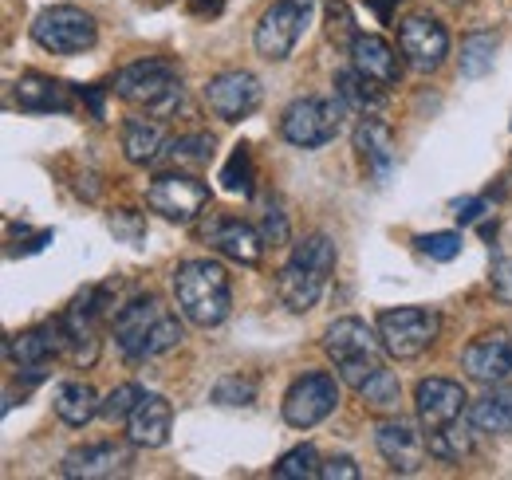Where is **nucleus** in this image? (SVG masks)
Here are the masks:
<instances>
[{
    "instance_id": "nucleus-1",
    "label": "nucleus",
    "mask_w": 512,
    "mask_h": 480,
    "mask_svg": "<svg viewBox=\"0 0 512 480\" xmlns=\"http://www.w3.org/2000/svg\"><path fill=\"white\" fill-rule=\"evenodd\" d=\"M186 339L178 315L158 296H138L115 315V347L127 362H150Z\"/></svg>"
},
{
    "instance_id": "nucleus-2",
    "label": "nucleus",
    "mask_w": 512,
    "mask_h": 480,
    "mask_svg": "<svg viewBox=\"0 0 512 480\" xmlns=\"http://www.w3.org/2000/svg\"><path fill=\"white\" fill-rule=\"evenodd\" d=\"M174 300L193 327H217L233 311V284L217 260H186L174 272Z\"/></svg>"
},
{
    "instance_id": "nucleus-3",
    "label": "nucleus",
    "mask_w": 512,
    "mask_h": 480,
    "mask_svg": "<svg viewBox=\"0 0 512 480\" xmlns=\"http://www.w3.org/2000/svg\"><path fill=\"white\" fill-rule=\"evenodd\" d=\"M331 272H335V244H331V237H323V233H312V237H304L292 248L288 264L280 268L276 296H280V303L288 311L304 315V311H312L320 303Z\"/></svg>"
},
{
    "instance_id": "nucleus-4",
    "label": "nucleus",
    "mask_w": 512,
    "mask_h": 480,
    "mask_svg": "<svg viewBox=\"0 0 512 480\" xmlns=\"http://www.w3.org/2000/svg\"><path fill=\"white\" fill-rule=\"evenodd\" d=\"M111 91L123 103L154 115V119H170L182 107V99H186L182 71L170 60H134L127 67H119Z\"/></svg>"
},
{
    "instance_id": "nucleus-5",
    "label": "nucleus",
    "mask_w": 512,
    "mask_h": 480,
    "mask_svg": "<svg viewBox=\"0 0 512 480\" xmlns=\"http://www.w3.org/2000/svg\"><path fill=\"white\" fill-rule=\"evenodd\" d=\"M323 351L335 362L339 378L359 394L379 370L386 366L383 359V339L363 323V319H335L323 335Z\"/></svg>"
},
{
    "instance_id": "nucleus-6",
    "label": "nucleus",
    "mask_w": 512,
    "mask_h": 480,
    "mask_svg": "<svg viewBox=\"0 0 512 480\" xmlns=\"http://www.w3.org/2000/svg\"><path fill=\"white\" fill-rule=\"evenodd\" d=\"M32 40L52 56H83L95 48L99 24L75 4H52L32 20Z\"/></svg>"
},
{
    "instance_id": "nucleus-7",
    "label": "nucleus",
    "mask_w": 512,
    "mask_h": 480,
    "mask_svg": "<svg viewBox=\"0 0 512 480\" xmlns=\"http://www.w3.org/2000/svg\"><path fill=\"white\" fill-rule=\"evenodd\" d=\"M347 107L339 99H296L284 115H280V138L288 146H300V150H320L327 142H335L339 126H343Z\"/></svg>"
},
{
    "instance_id": "nucleus-8",
    "label": "nucleus",
    "mask_w": 512,
    "mask_h": 480,
    "mask_svg": "<svg viewBox=\"0 0 512 480\" xmlns=\"http://www.w3.org/2000/svg\"><path fill=\"white\" fill-rule=\"evenodd\" d=\"M312 8H316L312 0H272L253 32L256 52L272 63L288 60L296 52L304 28L312 24Z\"/></svg>"
},
{
    "instance_id": "nucleus-9",
    "label": "nucleus",
    "mask_w": 512,
    "mask_h": 480,
    "mask_svg": "<svg viewBox=\"0 0 512 480\" xmlns=\"http://www.w3.org/2000/svg\"><path fill=\"white\" fill-rule=\"evenodd\" d=\"M442 331V315L430 307H394L379 315V339H383L386 355L394 359H418L434 347Z\"/></svg>"
},
{
    "instance_id": "nucleus-10",
    "label": "nucleus",
    "mask_w": 512,
    "mask_h": 480,
    "mask_svg": "<svg viewBox=\"0 0 512 480\" xmlns=\"http://www.w3.org/2000/svg\"><path fill=\"white\" fill-rule=\"evenodd\" d=\"M146 205L154 213H162L166 221H178V225H193L205 205H209V185L201 178H193L190 170H170V174H158L146 189Z\"/></svg>"
},
{
    "instance_id": "nucleus-11",
    "label": "nucleus",
    "mask_w": 512,
    "mask_h": 480,
    "mask_svg": "<svg viewBox=\"0 0 512 480\" xmlns=\"http://www.w3.org/2000/svg\"><path fill=\"white\" fill-rule=\"evenodd\" d=\"M335 406H339V382H335V374L312 370V374H304V378H296L288 386V394H284V421L292 429H312Z\"/></svg>"
},
{
    "instance_id": "nucleus-12",
    "label": "nucleus",
    "mask_w": 512,
    "mask_h": 480,
    "mask_svg": "<svg viewBox=\"0 0 512 480\" xmlns=\"http://www.w3.org/2000/svg\"><path fill=\"white\" fill-rule=\"evenodd\" d=\"M398 48H402V56H406V63H410L414 71L430 75V71H438L449 56L446 24L434 20V16H426V12H418V16H410V20L398 24Z\"/></svg>"
},
{
    "instance_id": "nucleus-13",
    "label": "nucleus",
    "mask_w": 512,
    "mask_h": 480,
    "mask_svg": "<svg viewBox=\"0 0 512 480\" xmlns=\"http://www.w3.org/2000/svg\"><path fill=\"white\" fill-rule=\"evenodd\" d=\"M260 99H264V91H260V79L253 71H221L205 83V107L221 122L249 119L260 107Z\"/></svg>"
},
{
    "instance_id": "nucleus-14",
    "label": "nucleus",
    "mask_w": 512,
    "mask_h": 480,
    "mask_svg": "<svg viewBox=\"0 0 512 480\" xmlns=\"http://www.w3.org/2000/svg\"><path fill=\"white\" fill-rule=\"evenodd\" d=\"M107 315V292L103 288H87L83 296L64 311V331H67V355L75 362H95L99 355V319Z\"/></svg>"
},
{
    "instance_id": "nucleus-15",
    "label": "nucleus",
    "mask_w": 512,
    "mask_h": 480,
    "mask_svg": "<svg viewBox=\"0 0 512 480\" xmlns=\"http://www.w3.org/2000/svg\"><path fill=\"white\" fill-rule=\"evenodd\" d=\"M414 410H418V421L426 433H438L469 414V394L453 378H422L414 390Z\"/></svg>"
},
{
    "instance_id": "nucleus-16",
    "label": "nucleus",
    "mask_w": 512,
    "mask_h": 480,
    "mask_svg": "<svg viewBox=\"0 0 512 480\" xmlns=\"http://www.w3.org/2000/svg\"><path fill=\"white\" fill-rule=\"evenodd\" d=\"M56 355H67V331H64V315L60 319H48L32 331H20L12 339H4V359L20 370H44Z\"/></svg>"
},
{
    "instance_id": "nucleus-17",
    "label": "nucleus",
    "mask_w": 512,
    "mask_h": 480,
    "mask_svg": "<svg viewBox=\"0 0 512 480\" xmlns=\"http://www.w3.org/2000/svg\"><path fill=\"white\" fill-rule=\"evenodd\" d=\"M134 465V453L119 441H95V445H83V449H71L60 465V473L67 480H111L130 473Z\"/></svg>"
},
{
    "instance_id": "nucleus-18",
    "label": "nucleus",
    "mask_w": 512,
    "mask_h": 480,
    "mask_svg": "<svg viewBox=\"0 0 512 480\" xmlns=\"http://www.w3.org/2000/svg\"><path fill=\"white\" fill-rule=\"evenodd\" d=\"M461 366L473 382L481 386H497V382H509L512 378V331H493V335H481L465 347Z\"/></svg>"
},
{
    "instance_id": "nucleus-19",
    "label": "nucleus",
    "mask_w": 512,
    "mask_h": 480,
    "mask_svg": "<svg viewBox=\"0 0 512 480\" xmlns=\"http://www.w3.org/2000/svg\"><path fill=\"white\" fill-rule=\"evenodd\" d=\"M375 445H379V453H383L386 465H390L394 473H418V469L426 465V453H430L426 437L402 418L383 421V425L375 429Z\"/></svg>"
},
{
    "instance_id": "nucleus-20",
    "label": "nucleus",
    "mask_w": 512,
    "mask_h": 480,
    "mask_svg": "<svg viewBox=\"0 0 512 480\" xmlns=\"http://www.w3.org/2000/svg\"><path fill=\"white\" fill-rule=\"evenodd\" d=\"M205 240L229 256L233 264H245V268H256L264 260V237L256 233L253 225L237 221V217H213L209 229H205Z\"/></svg>"
},
{
    "instance_id": "nucleus-21",
    "label": "nucleus",
    "mask_w": 512,
    "mask_h": 480,
    "mask_svg": "<svg viewBox=\"0 0 512 480\" xmlns=\"http://www.w3.org/2000/svg\"><path fill=\"white\" fill-rule=\"evenodd\" d=\"M170 425H174V406L162 394H142V402L134 406L127 418V437L138 449H162L170 441Z\"/></svg>"
},
{
    "instance_id": "nucleus-22",
    "label": "nucleus",
    "mask_w": 512,
    "mask_h": 480,
    "mask_svg": "<svg viewBox=\"0 0 512 480\" xmlns=\"http://www.w3.org/2000/svg\"><path fill=\"white\" fill-rule=\"evenodd\" d=\"M16 107L24 115H67L75 111V99L67 83H56L48 75H24L16 83Z\"/></svg>"
},
{
    "instance_id": "nucleus-23",
    "label": "nucleus",
    "mask_w": 512,
    "mask_h": 480,
    "mask_svg": "<svg viewBox=\"0 0 512 480\" xmlns=\"http://www.w3.org/2000/svg\"><path fill=\"white\" fill-rule=\"evenodd\" d=\"M347 52H351V67L363 71L367 79H375L379 87H394V83H398L402 63H398V52L386 44L383 36H363V32H359Z\"/></svg>"
},
{
    "instance_id": "nucleus-24",
    "label": "nucleus",
    "mask_w": 512,
    "mask_h": 480,
    "mask_svg": "<svg viewBox=\"0 0 512 480\" xmlns=\"http://www.w3.org/2000/svg\"><path fill=\"white\" fill-rule=\"evenodd\" d=\"M123 154L130 166H154L166 154V126L154 115H134L123 122Z\"/></svg>"
},
{
    "instance_id": "nucleus-25",
    "label": "nucleus",
    "mask_w": 512,
    "mask_h": 480,
    "mask_svg": "<svg viewBox=\"0 0 512 480\" xmlns=\"http://www.w3.org/2000/svg\"><path fill=\"white\" fill-rule=\"evenodd\" d=\"M335 99H339L347 111H355L359 119H375V115H383V107H386V87H379L375 79H367V75L355 71V67H343V71L335 75Z\"/></svg>"
},
{
    "instance_id": "nucleus-26",
    "label": "nucleus",
    "mask_w": 512,
    "mask_h": 480,
    "mask_svg": "<svg viewBox=\"0 0 512 480\" xmlns=\"http://www.w3.org/2000/svg\"><path fill=\"white\" fill-rule=\"evenodd\" d=\"M469 421L477 433H493V437L512 433V382H497L489 386L485 398L469 402Z\"/></svg>"
},
{
    "instance_id": "nucleus-27",
    "label": "nucleus",
    "mask_w": 512,
    "mask_h": 480,
    "mask_svg": "<svg viewBox=\"0 0 512 480\" xmlns=\"http://www.w3.org/2000/svg\"><path fill=\"white\" fill-rule=\"evenodd\" d=\"M355 150L367 158V166L386 178L390 174V162H394V138H390V126L375 119H363L359 122V130H355Z\"/></svg>"
},
{
    "instance_id": "nucleus-28",
    "label": "nucleus",
    "mask_w": 512,
    "mask_h": 480,
    "mask_svg": "<svg viewBox=\"0 0 512 480\" xmlns=\"http://www.w3.org/2000/svg\"><path fill=\"white\" fill-rule=\"evenodd\" d=\"M99 398H95V390L87 386V382H64L60 390H56V414L64 425L71 429H83L87 421L99 414Z\"/></svg>"
},
{
    "instance_id": "nucleus-29",
    "label": "nucleus",
    "mask_w": 512,
    "mask_h": 480,
    "mask_svg": "<svg viewBox=\"0 0 512 480\" xmlns=\"http://www.w3.org/2000/svg\"><path fill=\"white\" fill-rule=\"evenodd\" d=\"M473 421L469 414L465 418H457L453 425L446 429H438V433H426V445H430V457H438V461H461V457H469L473 453Z\"/></svg>"
},
{
    "instance_id": "nucleus-30",
    "label": "nucleus",
    "mask_w": 512,
    "mask_h": 480,
    "mask_svg": "<svg viewBox=\"0 0 512 480\" xmlns=\"http://www.w3.org/2000/svg\"><path fill=\"white\" fill-rule=\"evenodd\" d=\"M461 75L465 79H481V75H489L493 71V60H497V40L489 36V32H469L465 40H461Z\"/></svg>"
},
{
    "instance_id": "nucleus-31",
    "label": "nucleus",
    "mask_w": 512,
    "mask_h": 480,
    "mask_svg": "<svg viewBox=\"0 0 512 480\" xmlns=\"http://www.w3.org/2000/svg\"><path fill=\"white\" fill-rule=\"evenodd\" d=\"M174 170H201L209 158H213V138L209 134H182L174 142H166V154H162Z\"/></svg>"
},
{
    "instance_id": "nucleus-32",
    "label": "nucleus",
    "mask_w": 512,
    "mask_h": 480,
    "mask_svg": "<svg viewBox=\"0 0 512 480\" xmlns=\"http://www.w3.org/2000/svg\"><path fill=\"white\" fill-rule=\"evenodd\" d=\"M320 453L312 449V445H296L292 453H284L280 461H276V469H272V477L276 480H316L320 477Z\"/></svg>"
},
{
    "instance_id": "nucleus-33",
    "label": "nucleus",
    "mask_w": 512,
    "mask_h": 480,
    "mask_svg": "<svg viewBox=\"0 0 512 480\" xmlns=\"http://www.w3.org/2000/svg\"><path fill=\"white\" fill-rule=\"evenodd\" d=\"M256 181V170H253V154H249V146L241 142V146H233V158L225 162V170H221V185L229 189V193H241V197H253V185Z\"/></svg>"
},
{
    "instance_id": "nucleus-34",
    "label": "nucleus",
    "mask_w": 512,
    "mask_h": 480,
    "mask_svg": "<svg viewBox=\"0 0 512 480\" xmlns=\"http://www.w3.org/2000/svg\"><path fill=\"white\" fill-rule=\"evenodd\" d=\"M398 394H402V386H398V374L394 370H379L363 390H359V398L367 402V406H375V410H398Z\"/></svg>"
},
{
    "instance_id": "nucleus-35",
    "label": "nucleus",
    "mask_w": 512,
    "mask_h": 480,
    "mask_svg": "<svg viewBox=\"0 0 512 480\" xmlns=\"http://www.w3.org/2000/svg\"><path fill=\"white\" fill-rule=\"evenodd\" d=\"M142 402V386H134V382H123V386H115L107 398H103V406H99V418H107L111 425H119V421H127L134 414V406Z\"/></svg>"
},
{
    "instance_id": "nucleus-36",
    "label": "nucleus",
    "mask_w": 512,
    "mask_h": 480,
    "mask_svg": "<svg viewBox=\"0 0 512 480\" xmlns=\"http://www.w3.org/2000/svg\"><path fill=\"white\" fill-rule=\"evenodd\" d=\"M253 398H256V382L253 378H241V374L221 378L217 390H213V402L217 406H253Z\"/></svg>"
},
{
    "instance_id": "nucleus-37",
    "label": "nucleus",
    "mask_w": 512,
    "mask_h": 480,
    "mask_svg": "<svg viewBox=\"0 0 512 480\" xmlns=\"http://www.w3.org/2000/svg\"><path fill=\"white\" fill-rule=\"evenodd\" d=\"M323 12H327V36H331L335 44H347V48H351V40L359 36L355 24H351V8H347L343 0H327Z\"/></svg>"
},
{
    "instance_id": "nucleus-38",
    "label": "nucleus",
    "mask_w": 512,
    "mask_h": 480,
    "mask_svg": "<svg viewBox=\"0 0 512 480\" xmlns=\"http://www.w3.org/2000/svg\"><path fill=\"white\" fill-rule=\"evenodd\" d=\"M418 248H422V256L446 264V260L461 256V237L457 233H426V237H418Z\"/></svg>"
},
{
    "instance_id": "nucleus-39",
    "label": "nucleus",
    "mask_w": 512,
    "mask_h": 480,
    "mask_svg": "<svg viewBox=\"0 0 512 480\" xmlns=\"http://www.w3.org/2000/svg\"><path fill=\"white\" fill-rule=\"evenodd\" d=\"M260 237H264V244H284V240H288V221H284V213H280L276 201H264V213H260Z\"/></svg>"
},
{
    "instance_id": "nucleus-40",
    "label": "nucleus",
    "mask_w": 512,
    "mask_h": 480,
    "mask_svg": "<svg viewBox=\"0 0 512 480\" xmlns=\"http://www.w3.org/2000/svg\"><path fill=\"white\" fill-rule=\"evenodd\" d=\"M320 480H359V465L351 457H331L320 469Z\"/></svg>"
},
{
    "instance_id": "nucleus-41",
    "label": "nucleus",
    "mask_w": 512,
    "mask_h": 480,
    "mask_svg": "<svg viewBox=\"0 0 512 480\" xmlns=\"http://www.w3.org/2000/svg\"><path fill=\"white\" fill-rule=\"evenodd\" d=\"M111 233H119V237H127L130 244H138V240H142V225H138V217H134L130 209H119V213L111 217Z\"/></svg>"
},
{
    "instance_id": "nucleus-42",
    "label": "nucleus",
    "mask_w": 512,
    "mask_h": 480,
    "mask_svg": "<svg viewBox=\"0 0 512 480\" xmlns=\"http://www.w3.org/2000/svg\"><path fill=\"white\" fill-rule=\"evenodd\" d=\"M493 288H497L501 300L512 303V260L509 256H501V260L493 264Z\"/></svg>"
},
{
    "instance_id": "nucleus-43",
    "label": "nucleus",
    "mask_w": 512,
    "mask_h": 480,
    "mask_svg": "<svg viewBox=\"0 0 512 480\" xmlns=\"http://www.w3.org/2000/svg\"><path fill=\"white\" fill-rule=\"evenodd\" d=\"M193 16H221L225 12V0H190Z\"/></svg>"
},
{
    "instance_id": "nucleus-44",
    "label": "nucleus",
    "mask_w": 512,
    "mask_h": 480,
    "mask_svg": "<svg viewBox=\"0 0 512 480\" xmlns=\"http://www.w3.org/2000/svg\"><path fill=\"white\" fill-rule=\"evenodd\" d=\"M481 209H485V201L481 197H473V201H465V205H457V217L469 225V221H477L481 217Z\"/></svg>"
},
{
    "instance_id": "nucleus-45",
    "label": "nucleus",
    "mask_w": 512,
    "mask_h": 480,
    "mask_svg": "<svg viewBox=\"0 0 512 480\" xmlns=\"http://www.w3.org/2000/svg\"><path fill=\"white\" fill-rule=\"evenodd\" d=\"M375 4V12L383 16V20H390V12H394V4H402V0H371Z\"/></svg>"
},
{
    "instance_id": "nucleus-46",
    "label": "nucleus",
    "mask_w": 512,
    "mask_h": 480,
    "mask_svg": "<svg viewBox=\"0 0 512 480\" xmlns=\"http://www.w3.org/2000/svg\"><path fill=\"white\" fill-rule=\"evenodd\" d=\"M446 4H465V0H446Z\"/></svg>"
}]
</instances>
